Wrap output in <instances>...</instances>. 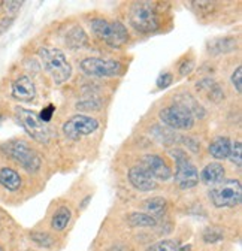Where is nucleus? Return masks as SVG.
I'll return each instance as SVG.
<instances>
[{
  "label": "nucleus",
  "mask_w": 242,
  "mask_h": 251,
  "mask_svg": "<svg viewBox=\"0 0 242 251\" xmlns=\"http://www.w3.org/2000/svg\"><path fill=\"white\" fill-rule=\"evenodd\" d=\"M126 220L132 227H154L157 225L156 218L145 212H132L126 217Z\"/></svg>",
  "instance_id": "aec40b11"
},
{
  "label": "nucleus",
  "mask_w": 242,
  "mask_h": 251,
  "mask_svg": "<svg viewBox=\"0 0 242 251\" xmlns=\"http://www.w3.org/2000/svg\"><path fill=\"white\" fill-rule=\"evenodd\" d=\"M176 250H178V245L175 241L163 239V241L156 242L154 245H151L146 251H176Z\"/></svg>",
  "instance_id": "b1692460"
},
{
  "label": "nucleus",
  "mask_w": 242,
  "mask_h": 251,
  "mask_svg": "<svg viewBox=\"0 0 242 251\" xmlns=\"http://www.w3.org/2000/svg\"><path fill=\"white\" fill-rule=\"evenodd\" d=\"M0 251H3V248H2V247H0Z\"/></svg>",
  "instance_id": "473e14b6"
},
{
  "label": "nucleus",
  "mask_w": 242,
  "mask_h": 251,
  "mask_svg": "<svg viewBox=\"0 0 242 251\" xmlns=\"http://www.w3.org/2000/svg\"><path fill=\"white\" fill-rule=\"evenodd\" d=\"M223 238H224L223 230H221L220 227H217V226H209V227H206L205 232H203V241H205L206 244L218 242V241H221Z\"/></svg>",
  "instance_id": "5701e85b"
},
{
  "label": "nucleus",
  "mask_w": 242,
  "mask_h": 251,
  "mask_svg": "<svg viewBox=\"0 0 242 251\" xmlns=\"http://www.w3.org/2000/svg\"><path fill=\"white\" fill-rule=\"evenodd\" d=\"M141 166L153 176L156 181L162 179V181H168L172 178V171L168 166V163L162 159L157 154H146L142 157L141 160Z\"/></svg>",
  "instance_id": "9b49d317"
},
{
  "label": "nucleus",
  "mask_w": 242,
  "mask_h": 251,
  "mask_svg": "<svg viewBox=\"0 0 242 251\" xmlns=\"http://www.w3.org/2000/svg\"><path fill=\"white\" fill-rule=\"evenodd\" d=\"M230 148H232V141L227 136H218L216 138L213 142L209 144V154L214 157L217 160H224L229 159V154H230Z\"/></svg>",
  "instance_id": "2eb2a0df"
},
{
  "label": "nucleus",
  "mask_w": 242,
  "mask_h": 251,
  "mask_svg": "<svg viewBox=\"0 0 242 251\" xmlns=\"http://www.w3.org/2000/svg\"><path fill=\"white\" fill-rule=\"evenodd\" d=\"M130 25L139 33H153L160 27V15L157 3L154 2H136L129 14Z\"/></svg>",
  "instance_id": "f03ea898"
},
{
  "label": "nucleus",
  "mask_w": 242,
  "mask_h": 251,
  "mask_svg": "<svg viewBox=\"0 0 242 251\" xmlns=\"http://www.w3.org/2000/svg\"><path fill=\"white\" fill-rule=\"evenodd\" d=\"M172 82H173V75H172L170 72H163V74L159 75L156 85H157V88L165 90V88H168Z\"/></svg>",
  "instance_id": "a878e982"
},
{
  "label": "nucleus",
  "mask_w": 242,
  "mask_h": 251,
  "mask_svg": "<svg viewBox=\"0 0 242 251\" xmlns=\"http://www.w3.org/2000/svg\"><path fill=\"white\" fill-rule=\"evenodd\" d=\"M209 199L216 208H235L241 203L242 188L239 179H223L209 190Z\"/></svg>",
  "instance_id": "20e7f679"
},
{
  "label": "nucleus",
  "mask_w": 242,
  "mask_h": 251,
  "mask_svg": "<svg viewBox=\"0 0 242 251\" xmlns=\"http://www.w3.org/2000/svg\"><path fill=\"white\" fill-rule=\"evenodd\" d=\"M90 201H92V196H90V195H88V196H85V198H84V201L79 203V208H81V209H85V208H87V205L90 203Z\"/></svg>",
  "instance_id": "7c9ffc66"
},
{
  "label": "nucleus",
  "mask_w": 242,
  "mask_h": 251,
  "mask_svg": "<svg viewBox=\"0 0 242 251\" xmlns=\"http://www.w3.org/2000/svg\"><path fill=\"white\" fill-rule=\"evenodd\" d=\"M66 42H68V45L72 48V50H78V48H82V47H87V44H88V38H87V35H85V31L81 28V27H73L69 33H68V36H66Z\"/></svg>",
  "instance_id": "412c9836"
},
{
  "label": "nucleus",
  "mask_w": 242,
  "mask_h": 251,
  "mask_svg": "<svg viewBox=\"0 0 242 251\" xmlns=\"http://www.w3.org/2000/svg\"><path fill=\"white\" fill-rule=\"evenodd\" d=\"M0 184H2L9 192H17L21 188L23 179H21L20 174L15 169L2 168V169H0Z\"/></svg>",
  "instance_id": "dca6fc26"
},
{
  "label": "nucleus",
  "mask_w": 242,
  "mask_h": 251,
  "mask_svg": "<svg viewBox=\"0 0 242 251\" xmlns=\"http://www.w3.org/2000/svg\"><path fill=\"white\" fill-rule=\"evenodd\" d=\"M93 33L111 47H121L129 41L127 28L121 21H108L105 18H93L90 21Z\"/></svg>",
  "instance_id": "7ed1b4c3"
},
{
  "label": "nucleus",
  "mask_w": 242,
  "mask_h": 251,
  "mask_svg": "<svg viewBox=\"0 0 242 251\" xmlns=\"http://www.w3.org/2000/svg\"><path fill=\"white\" fill-rule=\"evenodd\" d=\"M127 178L130 181V184L136 188L139 192L148 193V192H153L159 187V182L151 176L141 165L139 166H133L129 169Z\"/></svg>",
  "instance_id": "f8f14e48"
},
{
  "label": "nucleus",
  "mask_w": 242,
  "mask_h": 251,
  "mask_svg": "<svg viewBox=\"0 0 242 251\" xmlns=\"http://www.w3.org/2000/svg\"><path fill=\"white\" fill-rule=\"evenodd\" d=\"M81 71L88 76H120L124 72V65L118 60H106L99 57H87L79 63Z\"/></svg>",
  "instance_id": "6e6552de"
},
{
  "label": "nucleus",
  "mask_w": 242,
  "mask_h": 251,
  "mask_svg": "<svg viewBox=\"0 0 242 251\" xmlns=\"http://www.w3.org/2000/svg\"><path fill=\"white\" fill-rule=\"evenodd\" d=\"M169 152L176 162V171L173 175L176 185L179 188H183V190L196 187L199 182V171L194 166V163L190 160V157L186 154V151L175 148V150H170Z\"/></svg>",
  "instance_id": "39448f33"
},
{
  "label": "nucleus",
  "mask_w": 242,
  "mask_h": 251,
  "mask_svg": "<svg viewBox=\"0 0 242 251\" xmlns=\"http://www.w3.org/2000/svg\"><path fill=\"white\" fill-rule=\"evenodd\" d=\"M12 96L20 102H30L36 98V87L32 78L20 76L12 82Z\"/></svg>",
  "instance_id": "ddd939ff"
},
{
  "label": "nucleus",
  "mask_w": 242,
  "mask_h": 251,
  "mask_svg": "<svg viewBox=\"0 0 242 251\" xmlns=\"http://www.w3.org/2000/svg\"><path fill=\"white\" fill-rule=\"evenodd\" d=\"M230 81H232L235 90H236L238 93H241V91H242V68H241V66H238V68L235 69V72H233L232 76H230Z\"/></svg>",
  "instance_id": "cd10ccee"
},
{
  "label": "nucleus",
  "mask_w": 242,
  "mask_h": 251,
  "mask_svg": "<svg viewBox=\"0 0 242 251\" xmlns=\"http://www.w3.org/2000/svg\"><path fill=\"white\" fill-rule=\"evenodd\" d=\"M194 68H196V63H194L193 58L184 60V61L179 65V75H181V76H187V75H190V74L194 71Z\"/></svg>",
  "instance_id": "bb28decb"
},
{
  "label": "nucleus",
  "mask_w": 242,
  "mask_h": 251,
  "mask_svg": "<svg viewBox=\"0 0 242 251\" xmlns=\"http://www.w3.org/2000/svg\"><path fill=\"white\" fill-rule=\"evenodd\" d=\"M54 111H55V106L54 105H48V106H45L38 115H39V118H41V121L42 123H45V124H48L51 120H52V114H54Z\"/></svg>",
  "instance_id": "c85d7f7f"
},
{
  "label": "nucleus",
  "mask_w": 242,
  "mask_h": 251,
  "mask_svg": "<svg viewBox=\"0 0 242 251\" xmlns=\"http://www.w3.org/2000/svg\"><path fill=\"white\" fill-rule=\"evenodd\" d=\"M229 160L232 165H235L236 168L242 166V142L238 139L235 142H232V148H230V154H229Z\"/></svg>",
  "instance_id": "4be33fe9"
},
{
  "label": "nucleus",
  "mask_w": 242,
  "mask_h": 251,
  "mask_svg": "<svg viewBox=\"0 0 242 251\" xmlns=\"http://www.w3.org/2000/svg\"><path fill=\"white\" fill-rule=\"evenodd\" d=\"M15 117H17L18 123L23 126V129L27 132V135L32 139H35L36 142H41V144L49 142L51 132L48 129V126L41 121L39 115L35 111L23 108V106H15Z\"/></svg>",
  "instance_id": "0eeeda50"
},
{
  "label": "nucleus",
  "mask_w": 242,
  "mask_h": 251,
  "mask_svg": "<svg viewBox=\"0 0 242 251\" xmlns=\"http://www.w3.org/2000/svg\"><path fill=\"white\" fill-rule=\"evenodd\" d=\"M224 174L226 169L221 163L218 162H213V163H208L199 174V179L205 184V185H211L214 187L217 184H220L224 179Z\"/></svg>",
  "instance_id": "4468645a"
},
{
  "label": "nucleus",
  "mask_w": 242,
  "mask_h": 251,
  "mask_svg": "<svg viewBox=\"0 0 242 251\" xmlns=\"http://www.w3.org/2000/svg\"><path fill=\"white\" fill-rule=\"evenodd\" d=\"M2 148L9 157H12L14 160H17L27 172L35 174L41 169L42 160H41L39 154L27 142L15 139V141L6 142Z\"/></svg>",
  "instance_id": "423d86ee"
},
{
  "label": "nucleus",
  "mask_w": 242,
  "mask_h": 251,
  "mask_svg": "<svg viewBox=\"0 0 242 251\" xmlns=\"http://www.w3.org/2000/svg\"><path fill=\"white\" fill-rule=\"evenodd\" d=\"M99 127H100V123L95 117L76 114V115L71 117L68 121H65L63 133L66 138H69L72 141H79L84 136L93 135L95 132H97Z\"/></svg>",
  "instance_id": "9d476101"
},
{
  "label": "nucleus",
  "mask_w": 242,
  "mask_h": 251,
  "mask_svg": "<svg viewBox=\"0 0 242 251\" xmlns=\"http://www.w3.org/2000/svg\"><path fill=\"white\" fill-rule=\"evenodd\" d=\"M159 118L163 124L175 130H190L194 127V117L183 103H173L163 108L159 112Z\"/></svg>",
  "instance_id": "1a4fd4ad"
},
{
  "label": "nucleus",
  "mask_w": 242,
  "mask_h": 251,
  "mask_svg": "<svg viewBox=\"0 0 242 251\" xmlns=\"http://www.w3.org/2000/svg\"><path fill=\"white\" fill-rule=\"evenodd\" d=\"M30 238H32L38 245L47 247V248H49L54 244V239L48 233H45V232H33L32 235H30Z\"/></svg>",
  "instance_id": "393cba45"
},
{
  "label": "nucleus",
  "mask_w": 242,
  "mask_h": 251,
  "mask_svg": "<svg viewBox=\"0 0 242 251\" xmlns=\"http://www.w3.org/2000/svg\"><path fill=\"white\" fill-rule=\"evenodd\" d=\"M236 50V41L233 38L224 36V38H217L208 44V51L213 55H221L227 54Z\"/></svg>",
  "instance_id": "f3484780"
},
{
  "label": "nucleus",
  "mask_w": 242,
  "mask_h": 251,
  "mask_svg": "<svg viewBox=\"0 0 242 251\" xmlns=\"http://www.w3.org/2000/svg\"><path fill=\"white\" fill-rule=\"evenodd\" d=\"M176 251H192V245H183V247H178Z\"/></svg>",
  "instance_id": "2f4dec72"
},
{
  "label": "nucleus",
  "mask_w": 242,
  "mask_h": 251,
  "mask_svg": "<svg viewBox=\"0 0 242 251\" xmlns=\"http://www.w3.org/2000/svg\"><path fill=\"white\" fill-rule=\"evenodd\" d=\"M71 218H72L71 208L69 206H60L51 218V227L57 232H62L71 223Z\"/></svg>",
  "instance_id": "a211bd4d"
},
{
  "label": "nucleus",
  "mask_w": 242,
  "mask_h": 251,
  "mask_svg": "<svg viewBox=\"0 0 242 251\" xmlns=\"http://www.w3.org/2000/svg\"><path fill=\"white\" fill-rule=\"evenodd\" d=\"M3 5H5V6H9V8H6L8 11H14V12H17V11L21 8L23 2H5Z\"/></svg>",
  "instance_id": "c756f323"
},
{
  "label": "nucleus",
  "mask_w": 242,
  "mask_h": 251,
  "mask_svg": "<svg viewBox=\"0 0 242 251\" xmlns=\"http://www.w3.org/2000/svg\"><path fill=\"white\" fill-rule=\"evenodd\" d=\"M166 206H168V203L163 196H154V198H149L144 202V209L153 218L163 217Z\"/></svg>",
  "instance_id": "6ab92c4d"
},
{
  "label": "nucleus",
  "mask_w": 242,
  "mask_h": 251,
  "mask_svg": "<svg viewBox=\"0 0 242 251\" xmlns=\"http://www.w3.org/2000/svg\"><path fill=\"white\" fill-rule=\"evenodd\" d=\"M38 55L42 61L44 69L51 75L55 85H62L71 79L72 66L62 50L52 47H42L39 48Z\"/></svg>",
  "instance_id": "f257e3e1"
}]
</instances>
